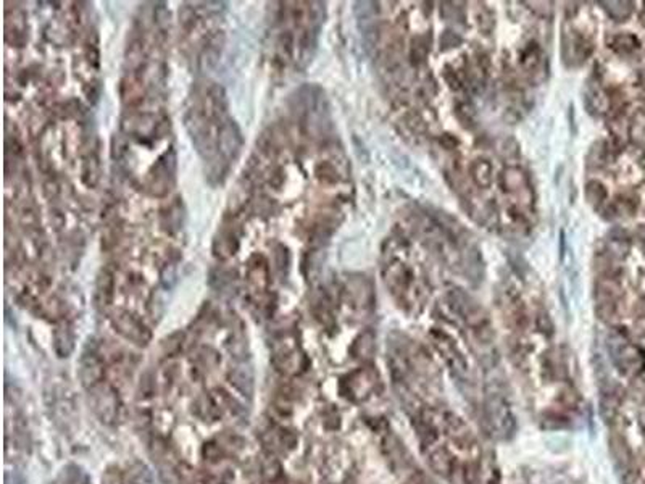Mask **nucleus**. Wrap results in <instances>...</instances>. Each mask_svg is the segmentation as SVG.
<instances>
[{
    "label": "nucleus",
    "instance_id": "obj_1",
    "mask_svg": "<svg viewBox=\"0 0 645 484\" xmlns=\"http://www.w3.org/2000/svg\"><path fill=\"white\" fill-rule=\"evenodd\" d=\"M484 415L490 431L500 439H508L513 436L516 423L513 411L505 394L499 388H487L484 399Z\"/></svg>",
    "mask_w": 645,
    "mask_h": 484
},
{
    "label": "nucleus",
    "instance_id": "obj_2",
    "mask_svg": "<svg viewBox=\"0 0 645 484\" xmlns=\"http://www.w3.org/2000/svg\"><path fill=\"white\" fill-rule=\"evenodd\" d=\"M91 407L99 420L105 425H113L120 415V399L115 389L108 384H97L89 389Z\"/></svg>",
    "mask_w": 645,
    "mask_h": 484
},
{
    "label": "nucleus",
    "instance_id": "obj_3",
    "mask_svg": "<svg viewBox=\"0 0 645 484\" xmlns=\"http://www.w3.org/2000/svg\"><path fill=\"white\" fill-rule=\"evenodd\" d=\"M376 381H378V377H376L374 372H371V370H358V372L350 375L344 383V394L350 400H357V402L358 400H365L366 398H370L371 391L374 389Z\"/></svg>",
    "mask_w": 645,
    "mask_h": 484
},
{
    "label": "nucleus",
    "instance_id": "obj_4",
    "mask_svg": "<svg viewBox=\"0 0 645 484\" xmlns=\"http://www.w3.org/2000/svg\"><path fill=\"white\" fill-rule=\"evenodd\" d=\"M79 378L81 383L86 386L87 389H92L94 386L103 383V363L96 350L91 352H84L81 358L79 367Z\"/></svg>",
    "mask_w": 645,
    "mask_h": 484
},
{
    "label": "nucleus",
    "instance_id": "obj_5",
    "mask_svg": "<svg viewBox=\"0 0 645 484\" xmlns=\"http://www.w3.org/2000/svg\"><path fill=\"white\" fill-rule=\"evenodd\" d=\"M443 426H446L448 437H450L460 449L469 451L474 446V437L471 431H469L466 423H464L460 416L452 414L447 415L446 418H443Z\"/></svg>",
    "mask_w": 645,
    "mask_h": 484
},
{
    "label": "nucleus",
    "instance_id": "obj_6",
    "mask_svg": "<svg viewBox=\"0 0 645 484\" xmlns=\"http://www.w3.org/2000/svg\"><path fill=\"white\" fill-rule=\"evenodd\" d=\"M115 326L123 336L131 339L136 344H147L149 338H151V334L144 328V324L139 323L134 317L128 315V313H123V315H118L115 318Z\"/></svg>",
    "mask_w": 645,
    "mask_h": 484
},
{
    "label": "nucleus",
    "instance_id": "obj_7",
    "mask_svg": "<svg viewBox=\"0 0 645 484\" xmlns=\"http://www.w3.org/2000/svg\"><path fill=\"white\" fill-rule=\"evenodd\" d=\"M436 346H437L439 350H441V354L443 355V358H446V362L448 363V367L453 370V373H455L457 377L463 378L468 372L466 362H464L463 355L458 352L457 347L453 346L450 339H447L446 336L437 338L436 339Z\"/></svg>",
    "mask_w": 645,
    "mask_h": 484
},
{
    "label": "nucleus",
    "instance_id": "obj_8",
    "mask_svg": "<svg viewBox=\"0 0 645 484\" xmlns=\"http://www.w3.org/2000/svg\"><path fill=\"white\" fill-rule=\"evenodd\" d=\"M427 462H430L431 468L437 473V475H441L443 478L452 475L453 457L450 452L446 449V447H436V449H431L430 454H427Z\"/></svg>",
    "mask_w": 645,
    "mask_h": 484
},
{
    "label": "nucleus",
    "instance_id": "obj_9",
    "mask_svg": "<svg viewBox=\"0 0 645 484\" xmlns=\"http://www.w3.org/2000/svg\"><path fill=\"white\" fill-rule=\"evenodd\" d=\"M610 449H612L613 458H615V462L618 463V467L628 470L629 465H631V454H629L626 442H624L619 436H613L610 439Z\"/></svg>",
    "mask_w": 645,
    "mask_h": 484
},
{
    "label": "nucleus",
    "instance_id": "obj_10",
    "mask_svg": "<svg viewBox=\"0 0 645 484\" xmlns=\"http://www.w3.org/2000/svg\"><path fill=\"white\" fill-rule=\"evenodd\" d=\"M263 483L265 484H282L284 475L282 468L275 458H270L265 465H263Z\"/></svg>",
    "mask_w": 645,
    "mask_h": 484
},
{
    "label": "nucleus",
    "instance_id": "obj_11",
    "mask_svg": "<svg viewBox=\"0 0 645 484\" xmlns=\"http://www.w3.org/2000/svg\"><path fill=\"white\" fill-rule=\"evenodd\" d=\"M65 484H92L87 473L77 465H68L65 470Z\"/></svg>",
    "mask_w": 645,
    "mask_h": 484
},
{
    "label": "nucleus",
    "instance_id": "obj_12",
    "mask_svg": "<svg viewBox=\"0 0 645 484\" xmlns=\"http://www.w3.org/2000/svg\"><path fill=\"white\" fill-rule=\"evenodd\" d=\"M478 471H479L478 463H469V465H466V470H464V480H466L468 484L478 483V475H479Z\"/></svg>",
    "mask_w": 645,
    "mask_h": 484
},
{
    "label": "nucleus",
    "instance_id": "obj_13",
    "mask_svg": "<svg viewBox=\"0 0 645 484\" xmlns=\"http://www.w3.org/2000/svg\"><path fill=\"white\" fill-rule=\"evenodd\" d=\"M102 484H123L120 473H118V470L110 468V470L105 473V476L102 478Z\"/></svg>",
    "mask_w": 645,
    "mask_h": 484
}]
</instances>
